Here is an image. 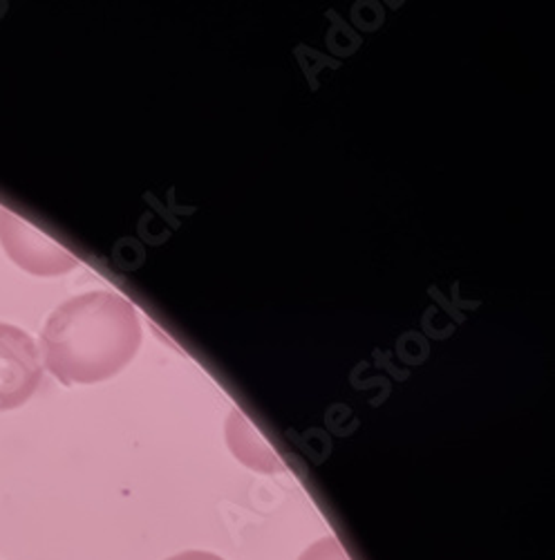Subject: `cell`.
<instances>
[{"label": "cell", "instance_id": "obj_1", "mask_svg": "<svg viewBox=\"0 0 555 560\" xmlns=\"http://www.w3.org/2000/svg\"><path fill=\"white\" fill-rule=\"evenodd\" d=\"M142 343L137 310L123 296L87 292L59 305L45 320V368L70 384L104 382L123 370Z\"/></svg>", "mask_w": 555, "mask_h": 560}, {"label": "cell", "instance_id": "obj_3", "mask_svg": "<svg viewBox=\"0 0 555 560\" xmlns=\"http://www.w3.org/2000/svg\"><path fill=\"white\" fill-rule=\"evenodd\" d=\"M0 241L8 256L34 276H57L79 265L74 254L8 209H0Z\"/></svg>", "mask_w": 555, "mask_h": 560}, {"label": "cell", "instance_id": "obj_5", "mask_svg": "<svg viewBox=\"0 0 555 560\" xmlns=\"http://www.w3.org/2000/svg\"><path fill=\"white\" fill-rule=\"evenodd\" d=\"M168 560H222V558L215 556V553H209V551H184V553H177Z\"/></svg>", "mask_w": 555, "mask_h": 560}, {"label": "cell", "instance_id": "obj_2", "mask_svg": "<svg viewBox=\"0 0 555 560\" xmlns=\"http://www.w3.org/2000/svg\"><path fill=\"white\" fill-rule=\"evenodd\" d=\"M40 380L43 365L34 339L16 325L0 323V410L23 406Z\"/></svg>", "mask_w": 555, "mask_h": 560}, {"label": "cell", "instance_id": "obj_4", "mask_svg": "<svg viewBox=\"0 0 555 560\" xmlns=\"http://www.w3.org/2000/svg\"><path fill=\"white\" fill-rule=\"evenodd\" d=\"M298 560H350V556L336 538L328 536L314 542Z\"/></svg>", "mask_w": 555, "mask_h": 560}]
</instances>
